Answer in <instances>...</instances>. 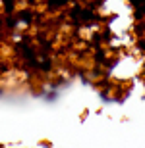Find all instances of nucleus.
I'll use <instances>...</instances> for the list:
<instances>
[{
    "label": "nucleus",
    "instance_id": "1",
    "mask_svg": "<svg viewBox=\"0 0 145 148\" xmlns=\"http://www.w3.org/2000/svg\"><path fill=\"white\" fill-rule=\"evenodd\" d=\"M68 2H72V0H46L50 12H58V10H62V8H66Z\"/></svg>",
    "mask_w": 145,
    "mask_h": 148
}]
</instances>
